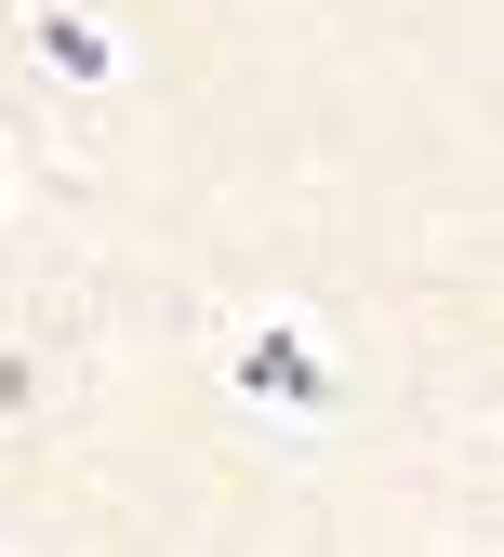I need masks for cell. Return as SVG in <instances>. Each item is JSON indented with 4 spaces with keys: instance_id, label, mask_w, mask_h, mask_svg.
<instances>
[{
    "instance_id": "1",
    "label": "cell",
    "mask_w": 504,
    "mask_h": 557,
    "mask_svg": "<svg viewBox=\"0 0 504 557\" xmlns=\"http://www.w3.org/2000/svg\"><path fill=\"white\" fill-rule=\"evenodd\" d=\"M239 398L253 411H279V425H332V372H319V345H306V319H253L239 332Z\"/></svg>"
},
{
    "instance_id": "2",
    "label": "cell",
    "mask_w": 504,
    "mask_h": 557,
    "mask_svg": "<svg viewBox=\"0 0 504 557\" xmlns=\"http://www.w3.org/2000/svg\"><path fill=\"white\" fill-rule=\"evenodd\" d=\"M27 53L53 66V81H81V94H107V81H120V40H107L94 14H66V0H27Z\"/></svg>"
},
{
    "instance_id": "3",
    "label": "cell",
    "mask_w": 504,
    "mask_h": 557,
    "mask_svg": "<svg viewBox=\"0 0 504 557\" xmlns=\"http://www.w3.org/2000/svg\"><path fill=\"white\" fill-rule=\"evenodd\" d=\"M0 411H40V359L27 345H0Z\"/></svg>"
}]
</instances>
